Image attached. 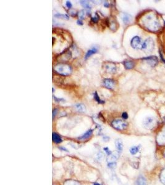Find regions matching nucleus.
<instances>
[{"label": "nucleus", "instance_id": "c03bdc74", "mask_svg": "<svg viewBox=\"0 0 165 185\" xmlns=\"http://www.w3.org/2000/svg\"><path fill=\"white\" fill-rule=\"evenodd\" d=\"M164 25H165V21H164Z\"/></svg>", "mask_w": 165, "mask_h": 185}, {"label": "nucleus", "instance_id": "412c9836", "mask_svg": "<svg viewBox=\"0 0 165 185\" xmlns=\"http://www.w3.org/2000/svg\"><path fill=\"white\" fill-rule=\"evenodd\" d=\"M139 148H140L139 146H132L130 148V149H129V152H130V153L132 155H135L138 152Z\"/></svg>", "mask_w": 165, "mask_h": 185}, {"label": "nucleus", "instance_id": "cd10ccee", "mask_svg": "<svg viewBox=\"0 0 165 185\" xmlns=\"http://www.w3.org/2000/svg\"><path fill=\"white\" fill-rule=\"evenodd\" d=\"M99 19H100L99 16L98 15L97 13H95V16H93V17H91V22H92L93 23H97V22H98V21L99 20Z\"/></svg>", "mask_w": 165, "mask_h": 185}, {"label": "nucleus", "instance_id": "393cba45", "mask_svg": "<svg viewBox=\"0 0 165 185\" xmlns=\"http://www.w3.org/2000/svg\"><path fill=\"white\" fill-rule=\"evenodd\" d=\"M55 17L56 18H60V19H66L68 20L69 19V16H67V14H55Z\"/></svg>", "mask_w": 165, "mask_h": 185}, {"label": "nucleus", "instance_id": "e433bc0d", "mask_svg": "<svg viewBox=\"0 0 165 185\" xmlns=\"http://www.w3.org/2000/svg\"><path fill=\"white\" fill-rule=\"evenodd\" d=\"M57 112H58V109H56V108L54 109L53 110V119H54V117L56 116Z\"/></svg>", "mask_w": 165, "mask_h": 185}, {"label": "nucleus", "instance_id": "423d86ee", "mask_svg": "<svg viewBox=\"0 0 165 185\" xmlns=\"http://www.w3.org/2000/svg\"><path fill=\"white\" fill-rule=\"evenodd\" d=\"M156 143L159 146H165V126L159 131L156 136Z\"/></svg>", "mask_w": 165, "mask_h": 185}, {"label": "nucleus", "instance_id": "f03ea898", "mask_svg": "<svg viewBox=\"0 0 165 185\" xmlns=\"http://www.w3.org/2000/svg\"><path fill=\"white\" fill-rule=\"evenodd\" d=\"M54 71L58 75L68 76L72 73V67L69 64L64 62H60L54 66Z\"/></svg>", "mask_w": 165, "mask_h": 185}, {"label": "nucleus", "instance_id": "473e14b6", "mask_svg": "<svg viewBox=\"0 0 165 185\" xmlns=\"http://www.w3.org/2000/svg\"><path fill=\"white\" fill-rule=\"evenodd\" d=\"M66 6H67V8H69V9L71 8L72 6H73L71 3H70V2H69V1H67V2H66Z\"/></svg>", "mask_w": 165, "mask_h": 185}, {"label": "nucleus", "instance_id": "c756f323", "mask_svg": "<svg viewBox=\"0 0 165 185\" xmlns=\"http://www.w3.org/2000/svg\"><path fill=\"white\" fill-rule=\"evenodd\" d=\"M103 151H104V152L106 153V154L108 156H109V155H110L112 154V152H111V151H110V149H109L108 148H107V147L103 148Z\"/></svg>", "mask_w": 165, "mask_h": 185}, {"label": "nucleus", "instance_id": "7ed1b4c3", "mask_svg": "<svg viewBox=\"0 0 165 185\" xmlns=\"http://www.w3.org/2000/svg\"><path fill=\"white\" fill-rule=\"evenodd\" d=\"M141 49L146 53H150L153 52L155 49V42L153 38L149 37L146 39L142 43Z\"/></svg>", "mask_w": 165, "mask_h": 185}, {"label": "nucleus", "instance_id": "9d476101", "mask_svg": "<svg viewBox=\"0 0 165 185\" xmlns=\"http://www.w3.org/2000/svg\"><path fill=\"white\" fill-rule=\"evenodd\" d=\"M103 85L108 89H113L115 86V81L111 79H105L103 81Z\"/></svg>", "mask_w": 165, "mask_h": 185}, {"label": "nucleus", "instance_id": "20e7f679", "mask_svg": "<svg viewBox=\"0 0 165 185\" xmlns=\"http://www.w3.org/2000/svg\"><path fill=\"white\" fill-rule=\"evenodd\" d=\"M111 126L118 131L125 130L128 126L127 123L121 119H115L112 121Z\"/></svg>", "mask_w": 165, "mask_h": 185}, {"label": "nucleus", "instance_id": "4be33fe9", "mask_svg": "<svg viewBox=\"0 0 165 185\" xmlns=\"http://www.w3.org/2000/svg\"><path fill=\"white\" fill-rule=\"evenodd\" d=\"M64 185H81L80 183L76 180H66L64 183Z\"/></svg>", "mask_w": 165, "mask_h": 185}, {"label": "nucleus", "instance_id": "b1692460", "mask_svg": "<svg viewBox=\"0 0 165 185\" xmlns=\"http://www.w3.org/2000/svg\"><path fill=\"white\" fill-rule=\"evenodd\" d=\"M93 98H94V99H95V100L98 103H99V104H103V103H105V101H104L100 99V97L99 96L98 93H97V91H95V93H94Z\"/></svg>", "mask_w": 165, "mask_h": 185}, {"label": "nucleus", "instance_id": "4c0bfd02", "mask_svg": "<svg viewBox=\"0 0 165 185\" xmlns=\"http://www.w3.org/2000/svg\"><path fill=\"white\" fill-rule=\"evenodd\" d=\"M70 14H71L73 16H76V14H77V12H76V11H74V10H73V9H71V10H70Z\"/></svg>", "mask_w": 165, "mask_h": 185}, {"label": "nucleus", "instance_id": "c85d7f7f", "mask_svg": "<svg viewBox=\"0 0 165 185\" xmlns=\"http://www.w3.org/2000/svg\"><path fill=\"white\" fill-rule=\"evenodd\" d=\"M78 16L79 17V20L84 19L85 16V11L84 10H81L78 12Z\"/></svg>", "mask_w": 165, "mask_h": 185}, {"label": "nucleus", "instance_id": "6e6552de", "mask_svg": "<svg viewBox=\"0 0 165 185\" xmlns=\"http://www.w3.org/2000/svg\"><path fill=\"white\" fill-rule=\"evenodd\" d=\"M142 60L145 61L147 62V63L152 67H155L158 64V61H159L158 58L155 56H149L147 58H142Z\"/></svg>", "mask_w": 165, "mask_h": 185}, {"label": "nucleus", "instance_id": "aec40b11", "mask_svg": "<svg viewBox=\"0 0 165 185\" xmlns=\"http://www.w3.org/2000/svg\"><path fill=\"white\" fill-rule=\"evenodd\" d=\"M97 52V50L95 48H93L88 50L85 56V59H87L89 57H90L93 54H95Z\"/></svg>", "mask_w": 165, "mask_h": 185}, {"label": "nucleus", "instance_id": "f704fd0d", "mask_svg": "<svg viewBox=\"0 0 165 185\" xmlns=\"http://www.w3.org/2000/svg\"><path fill=\"white\" fill-rule=\"evenodd\" d=\"M103 140L105 142H108L109 140V137L108 136H103Z\"/></svg>", "mask_w": 165, "mask_h": 185}, {"label": "nucleus", "instance_id": "a19ab883", "mask_svg": "<svg viewBox=\"0 0 165 185\" xmlns=\"http://www.w3.org/2000/svg\"><path fill=\"white\" fill-rule=\"evenodd\" d=\"M103 5H104V6H105V8H109V3H108V2H105V3H103Z\"/></svg>", "mask_w": 165, "mask_h": 185}, {"label": "nucleus", "instance_id": "72a5a7b5", "mask_svg": "<svg viewBox=\"0 0 165 185\" xmlns=\"http://www.w3.org/2000/svg\"><path fill=\"white\" fill-rule=\"evenodd\" d=\"M53 98L55 99V101H56V102H61V101H64V99H63V98H56L55 96H53Z\"/></svg>", "mask_w": 165, "mask_h": 185}, {"label": "nucleus", "instance_id": "2f4dec72", "mask_svg": "<svg viewBox=\"0 0 165 185\" xmlns=\"http://www.w3.org/2000/svg\"><path fill=\"white\" fill-rule=\"evenodd\" d=\"M122 118L124 120H127L128 119V114L127 112H123L122 113Z\"/></svg>", "mask_w": 165, "mask_h": 185}, {"label": "nucleus", "instance_id": "ea45409f", "mask_svg": "<svg viewBox=\"0 0 165 185\" xmlns=\"http://www.w3.org/2000/svg\"><path fill=\"white\" fill-rule=\"evenodd\" d=\"M77 24L78 25H79V26H82V25H83V22H82L81 20H78L77 21Z\"/></svg>", "mask_w": 165, "mask_h": 185}, {"label": "nucleus", "instance_id": "58836bf2", "mask_svg": "<svg viewBox=\"0 0 165 185\" xmlns=\"http://www.w3.org/2000/svg\"><path fill=\"white\" fill-rule=\"evenodd\" d=\"M58 148H59V149H61V151H65V152H69L68 150H67L66 148H64V147H63V146H60V147H59Z\"/></svg>", "mask_w": 165, "mask_h": 185}, {"label": "nucleus", "instance_id": "2eb2a0df", "mask_svg": "<svg viewBox=\"0 0 165 185\" xmlns=\"http://www.w3.org/2000/svg\"><path fill=\"white\" fill-rule=\"evenodd\" d=\"M93 130L90 129V130H88L87 132H85L84 134H82L81 136L79 137L78 139L80 140H82V141H84V140H88V139L91 136L92 133H93Z\"/></svg>", "mask_w": 165, "mask_h": 185}, {"label": "nucleus", "instance_id": "7c9ffc66", "mask_svg": "<svg viewBox=\"0 0 165 185\" xmlns=\"http://www.w3.org/2000/svg\"><path fill=\"white\" fill-rule=\"evenodd\" d=\"M108 167L110 169H114L116 167V163L115 162H108Z\"/></svg>", "mask_w": 165, "mask_h": 185}, {"label": "nucleus", "instance_id": "79ce46f5", "mask_svg": "<svg viewBox=\"0 0 165 185\" xmlns=\"http://www.w3.org/2000/svg\"><path fill=\"white\" fill-rule=\"evenodd\" d=\"M93 185H101V184H99V183H95L93 184Z\"/></svg>", "mask_w": 165, "mask_h": 185}, {"label": "nucleus", "instance_id": "1a4fd4ad", "mask_svg": "<svg viewBox=\"0 0 165 185\" xmlns=\"http://www.w3.org/2000/svg\"><path fill=\"white\" fill-rule=\"evenodd\" d=\"M104 66L108 72L114 74L116 72V66L115 64L113 62H106L104 64Z\"/></svg>", "mask_w": 165, "mask_h": 185}, {"label": "nucleus", "instance_id": "9b49d317", "mask_svg": "<svg viewBox=\"0 0 165 185\" xmlns=\"http://www.w3.org/2000/svg\"><path fill=\"white\" fill-rule=\"evenodd\" d=\"M121 19L124 24H129L132 22V17L131 15H130L127 13L123 12L121 14Z\"/></svg>", "mask_w": 165, "mask_h": 185}, {"label": "nucleus", "instance_id": "6ab92c4d", "mask_svg": "<svg viewBox=\"0 0 165 185\" xmlns=\"http://www.w3.org/2000/svg\"><path fill=\"white\" fill-rule=\"evenodd\" d=\"M118 155H119V153L114 154H112L111 155L108 157L107 160L108 162H115L117 159V158H118Z\"/></svg>", "mask_w": 165, "mask_h": 185}, {"label": "nucleus", "instance_id": "a211bd4d", "mask_svg": "<svg viewBox=\"0 0 165 185\" xmlns=\"http://www.w3.org/2000/svg\"><path fill=\"white\" fill-rule=\"evenodd\" d=\"M160 38L161 44L163 46L164 51H165V29H163V30L161 32Z\"/></svg>", "mask_w": 165, "mask_h": 185}, {"label": "nucleus", "instance_id": "f8f14e48", "mask_svg": "<svg viewBox=\"0 0 165 185\" xmlns=\"http://www.w3.org/2000/svg\"><path fill=\"white\" fill-rule=\"evenodd\" d=\"M106 24L108 25V26L111 29V30H113V31H116L117 28V22L115 21L114 20L112 19V20H109L108 19L106 20Z\"/></svg>", "mask_w": 165, "mask_h": 185}, {"label": "nucleus", "instance_id": "39448f33", "mask_svg": "<svg viewBox=\"0 0 165 185\" xmlns=\"http://www.w3.org/2000/svg\"><path fill=\"white\" fill-rule=\"evenodd\" d=\"M157 125V120L153 117H148L145 119L143 122V125L145 128L147 130H152Z\"/></svg>", "mask_w": 165, "mask_h": 185}, {"label": "nucleus", "instance_id": "4468645a", "mask_svg": "<svg viewBox=\"0 0 165 185\" xmlns=\"http://www.w3.org/2000/svg\"><path fill=\"white\" fill-rule=\"evenodd\" d=\"M123 64H124V66L125 68L128 69V70H129V69L133 68L135 65V64L134 61H131V60H126V61H124Z\"/></svg>", "mask_w": 165, "mask_h": 185}, {"label": "nucleus", "instance_id": "37998d69", "mask_svg": "<svg viewBox=\"0 0 165 185\" xmlns=\"http://www.w3.org/2000/svg\"><path fill=\"white\" fill-rule=\"evenodd\" d=\"M52 89H53V92H55V91H54V88H52Z\"/></svg>", "mask_w": 165, "mask_h": 185}, {"label": "nucleus", "instance_id": "ddd939ff", "mask_svg": "<svg viewBox=\"0 0 165 185\" xmlns=\"http://www.w3.org/2000/svg\"><path fill=\"white\" fill-rule=\"evenodd\" d=\"M116 148L118 152H121L123 150V143L121 139H117L115 141Z\"/></svg>", "mask_w": 165, "mask_h": 185}, {"label": "nucleus", "instance_id": "5701e85b", "mask_svg": "<svg viewBox=\"0 0 165 185\" xmlns=\"http://www.w3.org/2000/svg\"><path fill=\"white\" fill-rule=\"evenodd\" d=\"M75 108L76 109V110L79 112H85V107L84 104H76L75 106Z\"/></svg>", "mask_w": 165, "mask_h": 185}, {"label": "nucleus", "instance_id": "c9c22d12", "mask_svg": "<svg viewBox=\"0 0 165 185\" xmlns=\"http://www.w3.org/2000/svg\"><path fill=\"white\" fill-rule=\"evenodd\" d=\"M159 54H160V59H161V61L163 62V63L165 64V59H164L163 56V54H162V53H161V52L160 51H159Z\"/></svg>", "mask_w": 165, "mask_h": 185}, {"label": "nucleus", "instance_id": "a878e982", "mask_svg": "<svg viewBox=\"0 0 165 185\" xmlns=\"http://www.w3.org/2000/svg\"><path fill=\"white\" fill-rule=\"evenodd\" d=\"M80 4L86 9H91V6L89 3H88V2L87 1H80Z\"/></svg>", "mask_w": 165, "mask_h": 185}, {"label": "nucleus", "instance_id": "bb28decb", "mask_svg": "<svg viewBox=\"0 0 165 185\" xmlns=\"http://www.w3.org/2000/svg\"><path fill=\"white\" fill-rule=\"evenodd\" d=\"M160 178L161 182L165 184V168L161 171L160 175Z\"/></svg>", "mask_w": 165, "mask_h": 185}, {"label": "nucleus", "instance_id": "f3484780", "mask_svg": "<svg viewBox=\"0 0 165 185\" xmlns=\"http://www.w3.org/2000/svg\"><path fill=\"white\" fill-rule=\"evenodd\" d=\"M52 140H53V141L54 143H55L56 144H59V143H62V141H63L61 137L56 133H53Z\"/></svg>", "mask_w": 165, "mask_h": 185}, {"label": "nucleus", "instance_id": "0eeeda50", "mask_svg": "<svg viewBox=\"0 0 165 185\" xmlns=\"http://www.w3.org/2000/svg\"><path fill=\"white\" fill-rule=\"evenodd\" d=\"M131 45L134 49H139L142 48V40L138 36L134 37L131 41Z\"/></svg>", "mask_w": 165, "mask_h": 185}, {"label": "nucleus", "instance_id": "f257e3e1", "mask_svg": "<svg viewBox=\"0 0 165 185\" xmlns=\"http://www.w3.org/2000/svg\"><path fill=\"white\" fill-rule=\"evenodd\" d=\"M139 24L145 30L157 33L161 29V23L159 14L153 11L145 12L139 18Z\"/></svg>", "mask_w": 165, "mask_h": 185}, {"label": "nucleus", "instance_id": "dca6fc26", "mask_svg": "<svg viewBox=\"0 0 165 185\" xmlns=\"http://www.w3.org/2000/svg\"><path fill=\"white\" fill-rule=\"evenodd\" d=\"M136 185H147V180L142 175L139 176L136 181H135Z\"/></svg>", "mask_w": 165, "mask_h": 185}]
</instances>
